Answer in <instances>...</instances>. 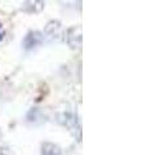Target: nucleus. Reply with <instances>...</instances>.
I'll list each match as a JSON object with an SVG mask.
<instances>
[{
  "label": "nucleus",
  "instance_id": "1",
  "mask_svg": "<svg viewBox=\"0 0 147 155\" xmlns=\"http://www.w3.org/2000/svg\"><path fill=\"white\" fill-rule=\"evenodd\" d=\"M43 40H44V36L39 31H30L26 36L23 38L22 45L26 51H30V49H32V48L38 47L39 44H41Z\"/></svg>",
  "mask_w": 147,
  "mask_h": 155
},
{
  "label": "nucleus",
  "instance_id": "2",
  "mask_svg": "<svg viewBox=\"0 0 147 155\" xmlns=\"http://www.w3.org/2000/svg\"><path fill=\"white\" fill-rule=\"evenodd\" d=\"M41 154L43 155H62V150L54 143L45 142L41 147Z\"/></svg>",
  "mask_w": 147,
  "mask_h": 155
},
{
  "label": "nucleus",
  "instance_id": "3",
  "mask_svg": "<svg viewBox=\"0 0 147 155\" xmlns=\"http://www.w3.org/2000/svg\"><path fill=\"white\" fill-rule=\"evenodd\" d=\"M40 116V118H43V115H41V113L39 111L38 109H32V110H30V113L27 114V116H26V120L28 123H34V124H36L38 123V118Z\"/></svg>",
  "mask_w": 147,
  "mask_h": 155
},
{
  "label": "nucleus",
  "instance_id": "4",
  "mask_svg": "<svg viewBox=\"0 0 147 155\" xmlns=\"http://www.w3.org/2000/svg\"><path fill=\"white\" fill-rule=\"evenodd\" d=\"M62 116H63L62 123L65 124L67 128L72 129L74 127H75V124H76V119L74 118V115H72V114H63Z\"/></svg>",
  "mask_w": 147,
  "mask_h": 155
},
{
  "label": "nucleus",
  "instance_id": "5",
  "mask_svg": "<svg viewBox=\"0 0 147 155\" xmlns=\"http://www.w3.org/2000/svg\"><path fill=\"white\" fill-rule=\"evenodd\" d=\"M3 39V31H2V26H0V40Z\"/></svg>",
  "mask_w": 147,
  "mask_h": 155
},
{
  "label": "nucleus",
  "instance_id": "6",
  "mask_svg": "<svg viewBox=\"0 0 147 155\" xmlns=\"http://www.w3.org/2000/svg\"><path fill=\"white\" fill-rule=\"evenodd\" d=\"M0 155H5V154H0Z\"/></svg>",
  "mask_w": 147,
  "mask_h": 155
}]
</instances>
